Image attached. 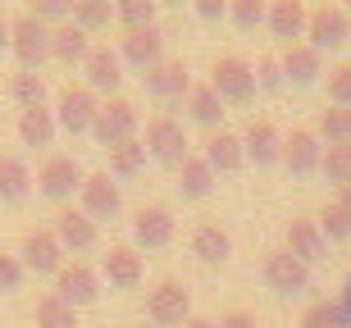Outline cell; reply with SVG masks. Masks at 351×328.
Returning <instances> with one entry per match:
<instances>
[{"instance_id":"8","label":"cell","mask_w":351,"mask_h":328,"mask_svg":"<svg viewBox=\"0 0 351 328\" xmlns=\"http://www.w3.org/2000/svg\"><path fill=\"white\" fill-rule=\"evenodd\" d=\"M51 297H60L64 305H91L96 297H101V274L91 269V264H82V260H73V264H64L60 274H55V292Z\"/></svg>"},{"instance_id":"45","label":"cell","mask_w":351,"mask_h":328,"mask_svg":"<svg viewBox=\"0 0 351 328\" xmlns=\"http://www.w3.org/2000/svg\"><path fill=\"white\" fill-rule=\"evenodd\" d=\"M196 18H206V23L228 18V5H223V0H196Z\"/></svg>"},{"instance_id":"47","label":"cell","mask_w":351,"mask_h":328,"mask_svg":"<svg viewBox=\"0 0 351 328\" xmlns=\"http://www.w3.org/2000/svg\"><path fill=\"white\" fill-rule=\"evenodd\" d=\"M338 310L347 315V324H351V278H347V288H342V301H338Z\"/></svg>"},{"instance_id":"32","label":"cell","mask_w":351,"mask_h":328,"mask_svg":"<svg viewBox=\"0 0 351 328\" xmlns=\"http://www.w3.org/2000/svg\"><path fill=\"white\" fill-rule=\"evenodd\" d=\"M10 96H14V105H19V110L46 105V78L32 73V68H19V73L10 78Z\"/></svg>"},{"instance_id":"11","label":"cell","mask_w":351,"mask_h":328,"mask_svg":"<svg viewBox=\"0 0 351 328\" xmlns=\"http://www.w3.org/2000/svg\"><path fill=\"white\" fill-rule=\"evenodd\" d=\"M265 283H269L278 297H297V292L311 288V264H301L297 255H287V251H269V255H265Z\"/></svg>"},{"instance_id":"41","label":"cell","mask_w":351,"mask_h":328,"mask_svg":"<svg viewBox=\"0 0 351 328\" xmlns=\"http://www.w3.org/2000/svg\"><path fill=\"white\" fill-rule=\"evenodd\" d=\"M256 87H261V92H283L287 87V78H283V60H274V55H265L261 64H256Z\"/></svg>"},{"instance_id":"35","label":"cell","mask_w":351,"mask_h":328,"mask_svg":"<svg viewBox=\"0 0 351 328\" xmlns=\"http://www.w3.org/2000/svg\"><path fill=\"white\" fill-rule=\"evenodd\" d=\"M319 142H328V146H351V110L328 105L324 114H319Z\"/></svg>"},{"instance_id":"16","label":"cell","mask_w":351,"mask_h":328,"mask_svg":"<svg viewBox=\"0 0 351 328\" xmlns=\"http://www.w3.org/2000/svg\"><path fill=\"white\" fill-rule=\"evenodd\" d=\"M319 160H324V146H319V132H292V137H283V164L292 178H311V173H319Z\"/></svg>"},{"instance_id":"17","label":"cell","mask_w":351,"mask_h":328,"mask_svg":"<svg viewBox=\"0 0 351 328\" xmlns=\"http://www.w3.org/2000/svg\"><path fill=\"white\" fill-rule=\"evenodd\" d=\"M101 278L110 283V288H119V292H128V288H137L146 278V264H142V255L132 247H110L101 255Z\"/></svg>"},{"instance_id":"18","label":"cell","mask_w":351,"mask_h":328,"mask_svg":"<svg viewBox=\"0 0 351 328\" xmlns=\"http://www.w3.org/2000/svg\"><path fill=\"white\" fill-rule=\"evenodd\" d=\"M132 237H137V247L146 251H165L173 242V214L165 205H142L137 219H132Z\"/></svg>"},{"instance_id":"51","label":"cell","mask_w":351,"mask_h":328,"mask_svg":"<svg viewBox=\"0 0 351 328\" xmlns=\"http://www.w3.org/2000/svg\"><path fill=\"white\" fill-rule=\"evenodd\" d=\"M128 328H146V324H128Z\"/></svg>"},{"instance_id":"52","label":"cell","mask_w":351,"mask_h":328,"mask_svg":"<svg viewBox=\"0 0 351 328\" xmlns=\"http://www.w3.org/2000/svg\"><path fill=\"white\" fill-rule=\"evenodd\" d=\"M347 14H351V10H347Z\"/></svg>"},{"instance_id":"38","label":"cell","mask_w":351,"mask_h":328,"mask_svg":"<svg viewBox=\"0 0 351 328\" xmlns=\"http://www.w3.org/2000/svg\"><path fill=\"white\" fill-rule=\"evenodd\" d=\"M315 223H319V233H324V242H351V214L342 210L338 201H333V205H324Z\"/></svg>"},{"instance_id":"34","label":"cell","mask_w":351,"mask_h":328,"mask_svg":"<svg viewBox=\"0 0 351 328\" xmlns=\"http://www.w3.org/2000/svg\"><path fill=\"white\" fill-rule=\"evenodd\" d=\"M142 169H146V146H142V137L110 151V173H114V178H137Z\"/></svg>"},{"instance_id":"44","label":"cell","mask_w":351,"mask_h":328,"mask_svg":"<svg viewBox=\"0 0 351 328\" xmlns=\"http://www.w3.org/2000/svg\"><path fill=\"white\" fill-rule=\"evenodd\" d=\"M23 260H19V255H0V292H14L19 288V283H23Z\"/></svg>"},{"instance_id":"4","label":"cell","mask_w":351,"mask_h":328,"mask_svg":"<svg viewBox=\"0 0 351 328\" xmlns=\"http://www.w3.org/2000/svg\"><path fill=\"white\" fill-rule=\"evenodd\" d=\"M10 51H14V60H19V68L41 73V64L51 60V27L37 23L32 14H19L14 27H10Z\"/></svg>"},{"instance_id":"33","label":"cell","mask_w":351,"mask_h":328,"mask_svg":"<svg viewBox=\"0 0 351 328\" xmlns=\"http://www.w3.org/2000/svg\"><path fill=\"white\" fill-rule=\"evenodd\" d=\"M156 14H160L156 0H119L114 23H123V32H146V27H156Z\"/></svg>"},{"instance_id":"30","label":"cell","mask_w":351,"mask_h":328,"mask_svg":"<svg viewBox=\"0 0 351 328\" xmlns=\"http://www.w3.org/2000/svg\"><path fill=\"white\" fill-rule=\"evenodd\" d=\"M27 192H32V169L23 160H0V201L19 205V201H27Z\"/></svg>"},{"instance_id":"40","label":"cell","mask_w":351,"mask_h":328,"mask_svg":"<svg viewBox=\"0 0 351 328\" xmlns=\"http://www.w3.org/2000/svg\"><path fill=\"white\" fill-rule=\"evenodd\" d=\"M265 14H269L265 0H233V5H228V18H233L242 32H256V27L265 23Z\"/></svg>"},{"instance_id":"5","label":"cell","mask_w":351,"mask_h":328,"mask_svg":"<svg viewBox=\"0 0 351 328\" xmlns=\"http://www.w3.org/2000/svg\"><path fill=\"white\" fill-rule=\"evenodd\" d=\"M306 46H315V51H342V46H351V14L342 10V5H319V10H311V18H306Z\"/></svg>"},{"instance_id":"28","label":"cell","mask_w":351,"mask_h":328,"mask_svg":"<svg viewBox=\"0 0 351 328\" xmlns=\"http://www.w3.org/2000/svg\"><path fill=\"white\" fill-rule=\"evenodd\" d=\"M51 55L60 64H82L91 55V37L73 23H60V27H51Z\"/></svg>"},{"instance_id":"50","label":"cell","mask_w":351,"mask_h":328,"mask_svg":"<svg viewBox=\"0 0 351 328\" xmlns=\"http://www.w3.org/2000/svg\"><path fill=\"white\" fill-rule=\"evenodd\" d=\"M10 46V27H5V18H0V51Z\"/></svg>"},{"instance_id":"36","label":"cell","mask_w":351,"mask_h":328,"mask_svg":"<svg viewBox=\"0 0 351 328\" xmlns=\"http://www.w3.org/2000/svg\"><path fill=\"white\" fill-rule=\"evenodd\" d=\"M319 173H324L328 183H338V192H342V187H351V146H324Z\"/></svg>"},{"instance_id":"1","label":"cell","mask_w":351,"mask_h":328,"mask_svg":"<svg viewBox=\"0 0 351 328\" xmlns=\"http://www.w3.org/2000/svg\"><path fill=\"white\" fill-rule=\"evenodd\" d=\"M146 155L156 160V164H165V169H182V160L192 155V142H187V132H182L178 118L169 114H156V118H146Z\"/></svg>"},{"instance_id":"48","label":"cell","mask_w":351,"mask_h":328,"mask_svg":"<svg viewBox=\"0 0 351 328\" xmlns=\"http://www.w3.org/2000/svg\"><path fill=\"white\" fill-rule=\"evenodd\" d=\"M338 205H342V210L351 214V187H342V192H338Z\"/></svg>"},{"instance_id":"7","label":"cell","mask_w":351,"mask_h":328,"mask_svg":"<svg viewBox=\"0 0 351 328\" xmlns=\"http://www.w3.org/2000/svg\"><path fill=\"white\" fill-rule=\"evenodd\" d=\"M82 183H87V173L73 155H51L37 173V187L46 201H69L73 192H82Z\"/></svg>"},{"instance_id":"2","label":"cell","mask_w":351,"mask_h":328,"mask_svg":"<svg viewBox=\"0 0 351 328\" xmlns=\"http://www.w3.org/2000/svg\"><path fill=\"white\" fill-rule=\"evenodd\" d=\"M210 87H215V96L223 105H247L261 92L256 87V64H247L242 55H219L215 68H210Z\"/></svg>"},{"instance_id":"14","label":"cell","mask_w":351,"mask_h":328,"mask_svg":"<svg viewBox=\"0 0 351 328\" xmlns=\"http://www.w3.org/2000/svg\"><path fill=\"white\" fill-rule=\"evenodd\" d=\"M82 214H87L91 223L96 219H114L119 210H123V192H119V183H110V173H87V183H82Z\"/></svg>"},{"instance_id":"29","label":"cell","mask_w":351,"mask_h":328,"mask_svg":"<svg viewBox=\"0 0 351 328\" xmlns=\"http://www.w3.org/2000/svg\"><path fill=\"white\" fill-rule=\"evenodd\" d=\"M60 123H55V110L37 105V110H19V142L23 146H51Z\"/></svg>"},{"instance_id":"31","label":"cell","mask_w":351,"mask_h":328,"mask_svg":"<svg viewBox=\"0 0 351 328\" xmlns=\"http://www.w3.org/2000/svg\"><path fill=\"white\" fill-rule=\"evenodd\" d=\"M69 23L82 27L91 37V32H101V27L114 23V5H110V0H78V5L69 10Z\"/></svg>"},{"instance_id":"10","label":"cell","mask_w":351,"mask_h":328,"mask_svg":"<svg viewBox=\"0 0 351 328\" xmlns=\"http://www.w3.org/2000/svg\"><path fill=\"white\" fill-rule=\"evenodd\" d=\"M142 82H146V92L156 96L160 105H178V101H187V92H192V73H187L182 60H165V64L146 68Z\"/></svg>"},{"instance_id":"46","label":"cell","mask_w":351,"mask_h":328,"mask_svg":"<svg viewBox=\"0 0 351 328\" xmlns=\"http://www.w3.org/2000/svg\"><path fill=\"white\" fill-rule=\"evenodd\" d=\"M219 328H261L256 324V315H247V310H233V315H223Z\"/></svg>"},{"instance_id":"6","label":"cell","mask_w":351,"mask_h":328,"mask_svg":"<svg viewBox=\"0 0 351 328\" xmlns=\"http://www.w3.org/2000/svg\"><path fill=\"white\" fill-rule=\"evenodd\" d=\"M146 315H151L156 328H182L192 319V292L182 288V283H173V278H165V283L146 297Z\"/></svg>"},{"instance_id":"15","label":"cell","mask_w":351,"mask_h":328,"mask_svg":"<svg viewBox=\"0 0 351 328\" xmlns=\"http://www.w3.org/2000/svg\"><path fill=\"white\" fill-rule=\"evenodd\" d=\"M82 73H87V92H105L114 96L123 87V60L110 46H91V55L82 60Z\"/></svg>"},{"instance_id":"19","label":"cell","mask_w":351,"mask_h":328,"mask_svg":"<svg viewBox=\"0 0 351 328\" xmlns=\"http://www.w3.org/2000/svg\"><path fill=\"white\" fill-rule=\"evenodd\" d=\"M119 60L132 68H156L165 64V37H160L156 27H146V32H123V41H119Z\"/></svg>"},{"instance_id":"21","label":"cell","mask_w":351,"mask_h":328,"mask_svg":"<svg viewBox=\"0 0 351 328\" xmlns=\"http://www.w3.org/2000/svg\"><path fill=\"white\" fill-rule=\"evenodd\" d=\"M51 233L60 237V247L73 251V255H82V251L96 247V223H91L82 210H60V214H55V228H51Z\"/></svg>"},{"instance_id":"23","label":"cell","mask_w":351,"mask_h":328,"mask_svg":"<svg viewBox=\"0 0 351 328\" xmlns=\"http://www.w3.org/2000/svg\"><path fill=\"white\" fill-rule=\"evenodd\" d=\"M319 73H324V55L315 51V46H287L283 55V78L292 82V87H311V82H319Z\"/></svg>"},{"instance_id":"13","label":"cell","mask_w":351,"mask_h":328,"mask_svg":"<svg viewBox=\"0 0 351 328\" xmlns=\"http://www.w3.org/2000/svg\"><path fill=\"white\" fill-rule=\"evenodd\" d=\"M242 151L256 169H269V164H283V137L269 118H251L247 132H242Z\"/></svg>"},{"instance_id":"25","label":"cell","mask_w":351,"mask_h":328,"mask_svg":"<svg viewBox=\"0 0 351 328\" xmlns=\"http://www.w3.org/2000/svg\"><path fill=\"white\" fill-rule=\"evenodd\" d=\"M206 164H210L215 173H237L242 164H247L242 137H233V132H210V142H206Z\"/></svg>"},{"instance_id":"24","label":"cell","mask_w":351,"mask_h":328,"mask_svg":"<svg viewBox=\"0 0 351 328\" xmlns=\"http://www.w3.org/2000/svg\"><path fill=\"white\" fill-rule=\"evenodd\" d=\"M187 114H192V123H201V128L223 132V101L215 96L210 82H192V92H187Z\"/></svg>"},{"instance_id":"49","label":"cell","mask_w":351,"mask_h":328,"mask_svg":"<svg viewBox=\"0 0 351 328\" xmlns=\"http://www.w3.org/2000/svg\"><path fill=\"white\" fill-rule=\"evenodd\" d=\"M182 328H219V324H210V319H196V315H192V319H187Z\"/></svg>"},{"instance_id":"20","label":"cell","mask_w":351,"mask_h":328,"mask_svg":"<svg viewBox=\"0 0 351 328\" xmlns=\"http://www.w3.org/2000/svg\"><path fill=\"white\" fill-rule=\"evenodd\" d=\"M306 18H311V10L301 0H274L269 14H265L269 32L278 41H287V46H297V37H306Z\"/></svg>"},{"instance_id":"9","label":"cell","mask_w":351,"mask_h":328,"mask_svg":"<svg viewBox=\"0 0 351 328\" xmlns=\"http://www.w3.org/2000/svg\"><path fill=\"white\" fill-rule=\"evenodd\" d=\"M96 110H101L96 92H87V87H64V92H60V110H55V123H60L69 137H82V132H91V123H96Z\"/></svg>"},{"instance_id":"12","label":"cell","mask_w":351,"mask_h":328,"mask_svg":"<svg viewBox=\"0 0 351 328\" xmlns=\"http://www.w3.org/2000/svg\"><path fill=\"white\" fill-rule=\"evenodd\" d=\"M19 260H23V269H32V274H60V269H64V247H60V237H55V233L37 228V233L23 237Z\"/></svg>"},{"instance_id":"42","label":"cell","mask_w":351,"mask_h":328,"mask_svg":"<svg viewBox=\"0 0 351 328\" xmlns=\"http://www.w3.org/2000/svg\"><path fill=\"white\" fill-rule=\"evenodd\" d=\"M328 101L342 110H351V64H338L328 73Z\"/></svg>"},{"instance_id":"37","label":"cell","mask_w":351,"mask_h":328,"mask_svg":"<svg viewBox=\"0 0 351 328\" xmlns=\"http://www.w3.org/2000/svg\"><path fill=\"white\" fill-rule=\"evenodd\" d=\"M37 328H78V310L64 305L60 297H41L37 301Z\"/></svg>"},{"instance_id":"26","label":"cell","mask_w":351,"mask_h":328,"mask_svg":"<svg viewBox=\"0 0 351 328\" xmlns=\"http://www.w3.org/2000/svg\"><path fill=\"white\" fill-rule=\"evenodd\" d=\"M192 255L201 264H223L228 255H233V237L223 233L219 223H201L192 233Z\"/></svg>"},{"instance_id":"3","label":"cell","mask_w":351,"mask_h":328,"mask_svg":"<svg viewBox=\"0 0 351 328\" xmlns=\"http://www.w3.org/2000/svg\"><path fill=\"white\" fill-rule=\"evenodd\" d=\"M137 105L123 101V96H110L101 110H96V123H91V137L105 146V151H114L123 142H137Z\"/></svg>"},{"instance_id":"27","label":"cell","mask_w":351,"mask_h":328,"mask_svg":"<svg viewBox=\"0 0 351 328\" xmlns=\"http://www.w3.org/2000/svg\"><path fill=\"white\" fill-rule=\"evenodd\" d=\"M215 178H219V173L206 164V155H187L182 169H178V192L187 201H206L210 192H215Z\"/></svg>"},{"instance_id":"43","label":"cell","mask_w":351,"mask_h":328,"mask_svg":"<svg viewBox=\"0 0 351 328\" xmlns=\"http://www.w3.org/2000/svg\"><path fill=\"white\" fill-rule=\"evenodd\" d=\"M69 10H73V5H64V0H37V5H32L27 14H32L37 23H46V27H51V23L60 27V23L69 18Z\"/></svg>"},{"instance_id":"39","label":"cell","mask_w":351,"mask_h":328,"mask_svg":"<svg viewBox=\"0 0 351 328\" xmlns=\"http://www.w3.org/2000/svg\"><path fill=\"white\" fill-rule=\"evenodd\" d=\"M301 328H351V324L338 310V301H315L311 310L301 315Z\"/></svg>"},{"instance_id":"22","label":"cell","mask_w":351,"mask_h":328,"mask_svg":"<svg viewBox=\"0 0 351 328\" xmlns=\"http://www.w3.org/2000/svg\"><path fill=\"white\" fill-rule=\"evenodd\" d=\"M287 255H297L301 264H315L319 255L328 251V242H324V233H319V223L315 219H292L287 223Z\"/></svg>"}]
</instances>
